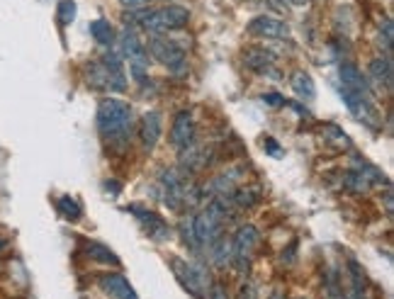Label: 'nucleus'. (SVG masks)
Listing matches in <instances>:
<instances>
[{"label":"nucleus","mask_w":394,"mask_h":299,"mask_svg":"<svg viewBox=\"0 0 394 299\" xmlns=\"http://www.w3.org/2000/svg\"><path fill=\"white\" fill-rule=\"evenodd\" d=\"M95 122H98V132L102 141L110 149L124 151L131 144L134 137V112L131 105L117 98H107L98 105L95 112Z\"/></svg>","instance_id":"obj_1"},{"label":"nucleus","mask_w":394,"mask_h":299,"mask_svg":"<svg viewBox=\"0 0 394 299\" xmlns=\"http://www.w3.org/2000/svg\"><path fill=\"white\" fill-rule=\"evenodd\" d=\"M85 83L93 90L105 93H124L127 90V73H124L122 59L115 52L102 54L100 59L85 64Z\"/></svg>","instance_id":"obj_2"},{"label":"nucleus","mask_w":394,"mask_h":299,"mask_svg":"<svg viewBox=\"0 0 394 299\" xmlns=\"http://www.w3.org/2000/svg\"><path fill=\"white\" fill-rule=\"evenodd\" d=\"M190 22V10L182 5H163L158 10H148L141 13V27L151 35H168V32H178L187 27Z\"/></svg>","instance_id":"obj_3"},{"label":"nucleus","mask_w":394,"mask_h":299,"mask_svg":"<svg viewBox=\"0 0 394 299\" xmlns=\"http://www.w3.org/2000/svg\"><path fill=\"white\" fill-rule=\"evenodd\" d=\"M170 268H173V275H175V280L180 282V287L185 292H190L192 299H207L212 278H209L207 268H204L202 263H190V261H180V258H170Z\"/></svg>","instance_id":"obj_4"},{"label":"nucleus","mask_w":394,"mask_h":299,"mask_svg":"<svg viewBox=\"0 0 394 299\" xmlns=\"http://www.w3.org/2000/svg\"><path fill=\"white\" fill-rule=\"evenodd\" d=\"M258 244H261V231L253 224H241L236 229V234L231 236V265L241 275H248L251 258H253V251L258 248Z\"/></svg>","instance_id":"obj_5"},{"label":"nucleus","mask_w":394,"mask_h":299,"mask_svg":"<svg viewBox=\"0 0 394 299\" xmlns=\"http://www.w3.org/2000/svg\"><path fill=\"white\" fill-rule=\"evenodd\" d=\"M146 52H148V56H153L158 64H163L168 71H175V73L185 71L187 54L175 39H168L163 35H153L151 39H148Z\"/></svg>","instance_id":"obj_6"},{"label":"nucleus","mask_w":394,"mask_h":299,"mask_svg":"<svg viewBox=\"0 0 394 299\" xmlns=\"http://www.w3.org/2000/svg\"><path fill=\"white\" fill-rule=\"evenodd\" d=\"M122 52H124V56H127V61H129L131 78H134L139 86H144L146 78H148V61H151V59H148L146 47L134 35H131V32H124V37H122Z\"/></svg>","instance_id":"obj_7"},{"label":"nucleus","mask_w":394,"mask_h":299,"mask_svg":"<svg viewBox=\"0 0 394 299\" xmlns=\"http://www.w3.org/2000/svg\"><path fill=\"white\" fill-rule=\"evenodd\" d=\"M195 134H197V129H195V117H192V112L180 110L178 115L173 117V124H170V134H168L170 146L182 154V151L192 149Z\"/></svg>","instance_id":"obj_8"},{"label":"nucleus","mask_w":394,"mask_h":299,"mask_svg":"<svg viewBox=\"0 0 394 299\" xmlns=\"http://www.w3.org/2000/svg\"><path fill=\"white\" fill-rule=\"evenodd\" d=\"M339 78H341V95H351V98H361V100H373L368 78L363 76V71L358 69L356 64H351V61L341 64Z\"/></svg>","instance_id":"obj_9"},{"label":"nucleus","mask_w":394,"mask_h":299,"mask_svg":"<svg viewBox=\"0 0 394 299\" xmlns=\"http://www.w3.org/2000/svg\"><path fill=\"white\" fill-rule=\"evenodd\" d=\"M246 32L251 37L275 39V42L290 39V25L285 20L275 18V15H258V18H253L246 25Z\"/></svg>","instance_id":"obj_10"},{"label":"nucleus","mask_w":394,"mask_h":299,"mask_svg":"<svg viewBox=\"0 0 394 299\" xmlns=\"http://www.w3.org/2000/svg\"><path fill=\"white\" fill-rule=\"evenodd\" d=\"M243 66L256 73V76H266L273 81H280V71L275 69V54L268 52L266 47H248L243 52Z\"/></svg>","instance_id":"obj_11"},{"label":"nucleus","mask_w":394,"mask_h":299,"mask_svg":"<svg viewBox=\"0 0 394 299\" xmlns=\"http://www.w3.org/2000/svg\"><path fill=\"white\" fill-rule=\"evenodd\" d=\"M127 212L134 214V219L144 227V231L153 241H168L170 239V227L158 217L156 212L146 210V207H141V205H129Z\"/></svg>","instance_id":"obj_12"},{"label":"nucleus","mask_w":394,"mask_h":299,"mask_svg":"<svg viewBox=\"0 0 394 299\" xmlns=\"http://www.w3.org/2000/svg\"><path fill=\"white\" fill-rule=\"evenodd\" d=\"M95 285L100 287L102 295L115 297V299H139L136 290L131 287V282L124 278L122 273H100Z\"/></svg>","instance_id":"obj_13"},{"label":"nucleus","mask_w":394,"mask_h":299,"mask_svg":"<svg viewBox=\"0 0 394 299\" xmlns=\"http://www.w3.org/2000/svg\"><path fill=\"white\" fill-rule=\"evenodd\" d=\"M161 132H163L161 112H156V110L144 112L139 120V141H141V149H144L146 154H151V151L156 149V144L161 141Z\"/></svg>","instance_id":"obj_14"},{"label":"nucleus","mask_w":394,"mask_h":299,"mask_svg":"<svg viewBox=\"0 0 394 299\" xmlns=\"http://www.w3.org/2000/svg\"><path fill=\"white\" fill-rule=\"evenodd\" d=\"M368 83H375L380 90L385 88L387 93H392V78H394V71H392V56H378V59L370 61L368 66Z\"/></svg>","instance_id":"obj_15"},{"label":"nucleus","mask_w":394,"mask_h":299,"mask_svg":"<svg viewBox=\"0 0 394 299\" xmlns=\"http://www.w3.org/2000/svg\"><path fill=\"white\" fill-rule=\"evenodd\" d=\"M290 86H292L295 95L300 100H314L317 98V86H314V78L310 76V71L297 69L290 76Z\"/></svg>","instance_id":"obj_16"},{"label":"nucleus","mask_w":394,"mask_h":299,"mask_svg":"<svg viewBox=\"0 0 394 299\" xmlns=\"http://www.w3.org/2000/svg\"><path fill=\"white\" fill-rule=\"evenodd\" d=\"M83 251H85V256H88L90 261L102 263V265H112V268H119V258H117V253L112 251L110 246L98 244V241H85Z\"/></svg>","instance_id":"obj_17"},{"label":"nucleus","mask_w":394,"mask_h":299,"mask_svg":"<svg viewBox=\"0 0 394 299\" xmlns=\"http://www.w3.org/2000/svg\"><path fill=\"white\" fill-rule=\"evenodd\" d=\"M88 32H90V37L95 39V42L100 44V47H112L115 44V39H117V30L112 27V22L110 20H93L88 25Z\"/></svg>","instance_id":"obj_18"},{"label":"nucleus","mask_w":394,"mask_h":299,"mask_svg":"<svg viewBox=\"0 0 394 299\" xmlns=\"http://www.w3.org/2000/svg\"><path fill=\"white\" fill-rule=\"evenodd\" d=\"M207 256L209 261H212L214 265H219V268H224V265L231 263V244H226V239L221 236V239H217L214 244L207 246Z\"/></svg>","instance_id":"obj_19"},{"label":"nucleus","mask_w":394,"mask_h":299,"mask_svg":"<svg viewBox=\"0 0 394 299\" xmlns=\"http://www.w3.org/2000/svg\"><path fill=\"white\" fill-rule=\"evenodd\" d=\"M56 210H59L61 217H64L66 222H71V224L81 222V217H83L81 205H78V202L73 200L71 195H61V197H59V202H56Z\"/></svg>","instance_id":"obj_20"},{"label":"nucleus","mask_w":394,"mask_h":299,"mask_svg":"<svg viewBox=\"0 0 394 299\" xmlns=\"http://www.w3.org/2000/svg\"><path fill=\"white\" fill-rule=\"evenodd\" d=\"M229 197H231V202L239 207V210H251V207H253L256 202L261 200V195L253 193V190H231Z\"/></svg>","instance_id":"obj_21"},{"label":"nucleus","mask_w":394,"mask_h":299,"mask_svg":"<svg viewBox=\"0 0 394 299\" xmlns=\"http://www.w3.org/2000/svg\"><path fill=\"white\" fill-rule=\"evenodd\" d=\"M76 13H78V5L76 0H61L59 8H56V20H59V25H71L73 20H76Z\"/></svg>","instance_id":"obj_22"},{"label":"nucleus","mask_w":394,"mask_h":299,"mask_svg":"<svg viewBox=\"0 0 394 299\" xmlns=\"http://www.w3.org/2000/svg\"><path fill=\"white\" fill-rule=\"evenodd\" d=\"M180 239H182V244H185L187 248H190L192 253H199V244H197V239H195V231H192V217H187V219H182L180 222Z\"/></svg>","instance_id":"obj_23"},{"label":"nucleus","mask_w":394,"mask_h":299,"mask_svg":"<svg viewBox=\"0 0 394 299\" xmlns=\"http://www.w3.org/2000/svg\"><path fill=\"white\" fill-rule=\"evenodd\" d=\"M392 37H394V32H392V20L385 18V22L380 25V39L385 42L387 56H392Z\"/></svg>","instance_id":"obj_24"},{"label":"nucleus","mask_w":394,"mask_h":299,"mask_svg":"<svg viewBox=\"0 0 394 299\" xmlns=\"http://www.w3.org/2000/svg\"><path fill=\"white\" fill-rule=\"evenodd\" d=\"M263 149H266L268 154L273 156V159H283V154H285L283 146H280L273 137H268V134H266V139H263Z\"/></svg>","instance_id":"obj_25"},{"label":"nucleus","mask_w":394,"mask_h":299,"mask_svg":"<svg viewBox=\"0 0 394 299\" xmlns=\"http://www.w3.org/2000/svg\"><path fill=\"white\" fill-rule=\"evenodd\" d=\"M236 299H258V290H256L253 282H241L236 292Z\"/></svg>","instance_id":"obj_26"},{"label":"nucleus","mask_w":394,"mask_h":299,"mask_svg":"<svg viewBox=\"0 0 394 299\" xmlns=\"http://www.w3.org/2000/svg\"><path fill=\"white\" fill-rule=\"evenodd\" d=\"M207 299H229L226 297V287L221 280H212V285H209V292H207Z\"/></svg>","instance_id":"obj_27"},{"label":"nucleus","mask_w":394,"mask_h":299,"mask_svg":"<svg viewBox=\"0 0 394 299\" xmlns=\"http://www.w3.org/2000/svg\"><path fill=\"white\" fill-rule=\"evenodd\" d=\"M261 98H263V103L270 105V107H283L285 105V98L283 95H278V93H263Z\"/></svg>","instance_id":"obj_28"},{"label":"nucleus","mask_w":394,"mask_h":299,"mask_svg":"<svg viewBox=\"0 0 394 299\" xmlns=\"http://www.w3.org/2000/svg\"><path fill=\"white\" fill-rule=\"evenodd\" d=\"M102 188H105V193H110L112 197H117L119 193H122V185H119L117 180H105V183H102Z\"/></svg>","instance_id":"obj_29"},{"label":"nucleus","mask_w":394,"mask_h":299,"mask_svg":"<svg viewBox=\"0 0 394 299\" xmlns=\"http://www.w3.org/2000/svg\"><path fill=\"white\" fill-rule=\"evenodd\" d=\"M119 3H122L124 8H129V10H136V8H144V5H148L151 0H119Z\"/></svg>","instance_id":"obj_30"},{"label":"nucleus","mask_w":394,"mask_h":299,"mask_svg":"<svg viewBox=\"0 0 394 299\" xmlns=\"http://www.w3.org/2000/svg\"><path fill=\"white\" fill-rule=\"evenodd\" d=\"M268 299H288V295H285V292H280V290H275V292H270V295H268Z\"/></svg>","instance_id":"obj_31"},{"label":"nucleus","mask_w":394,"mask_h":299,"mask_svg":"<svg viewBox=\"0 0 394 299\" xmlns=\"http://www.w3.org/2000/svg\"><path fill=\"white\" fill-rule=\"evenodd\" d=\"M3 248H5V239H0V251H3Z\"/></svg>","instance_id":"obj_32"},{"label":"nucleus","mask_w":394,"mask_h":299,"mask_svg":"<svg viewBox=\"0 0 394 299\" xmlns=\"http://www.w3.org/2000/svg\"><path fill=\"white\" fill-rule=\"evenodd\" d=\"M297 299H307V297H297Z\"/></svg>","instance_id":"obj_33"}]
</instances>
